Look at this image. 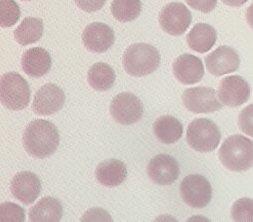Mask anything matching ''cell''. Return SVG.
<instances>
[{
	"mask_svg": "<svg viewBox=\"0 0 253 222\" xmlns=\"http://www.w3.org/2000/svg\"><path fill=\"white\" fill-rule=\"evenodd\" d=\"M59 144L56 126L44 119H36L28 124L23 134V145L28 154L43 159L52 155Z\"/></svg>",
	"mask_w": 253,
	"mask_h": 222,
	"instance_id": "cell-1",
	"label": "cell"
},
{
	"mask_svg": "<svg viewBox=\"0 0 253 222\" xmlns=\"http://www.w3.org/2000/svg\"><path fill=\"white\" fill-rule=\"evenodd\" d=\"M218 157L229 171H247L253 166V141L241 134L230 135L221 144Z\"/></svg>",
	"mask_w": 253,
	"mask_h": 222,
	"instance_id": "cell-2",
	"label": "cell"
},
{
	"mask_svg": "<svg viewBox=\"0 0 253 222\" xmlns=\"http://www.w3.org/2000/svg\"><path fill=\"white\" fill-rule=\"evenodd\" d=\"M125 71L133 77H143L154 72L160 64L159 51L148 43L129 45L123 54Z\"/></svg>",
	"mask_w": 253,
	"mask_h": 222,
	"instance_id": "cell-3",
	"label": "cell"
},
{
	"mask_svg": "<svg viewBox=\"0 0 253 222\" xmlns=\"http://www.w3.org/2000/svg\"><path fill=\"white\" fill-rule=\"evenodd\" d=\"M30 98L28 82L18 72L3 74L0 81V100L3 106L12 111H20L28 107Z\"/></svg>",
	"mask_w": 253,
	"mask_h": 222,
	"instance_id": "cell-4",
	"label": "cell"
},
{
	"mask_svg": "<svg viewBox=\"0 0 253 222\" xmlns=\"http://www.w3.org/2000/svg\"><path fill=\"white\" fill-rule=\"evenodd\" d=\"M220 138L218 126L209 118H196L187 129V142L197 152L213 151L218 146Z\"/></svg>",
	"mask_w": 253,
	"mask_h": 222,
	"instance_id": "cell-5",
	"label": "cell"
},
{
	"mask_svg": "<svg viewBox=\"0 0 253 222\" xmlns=\"http://www.w3.org/2000/svg\"><path fill=\"white\" fill-rule=\"evenodd\" d=\"M180 194L183 200L191 207L203 208L210 203L212 189L210 182L204 176L191 174L181 182Z\"/></svg>",
	"mask_w": 253,
	"mask_h": 222,
	"instance_id": "cell-6",
	"label": "cell"
},
{
	"mask_svg": "<svg viewBox=\"0 0 253 222\" xmlns=\"http://www.w3.org/2000/svg\"><path fill=\"white\" fill-rule=\"evenodd\" d=\"M110 113L120 124H133L142 117L143 105L134 94L123 92L113 98L110 104Z\"/></svg>",
	"mask_w": 253,
	"mask_h": 222,
	"instance_id": "cell-7",
	"label": "cell"
},
{
	"mask_svg": "<svg viewBox=\"0 0 253 222\" xmlns=\"http://www.w3.org/2000/svg\"><path fill=\"white\" fill-rule=\"evenodd\" d=\"M214 89L210 87L189 88L183 93V103L188 111L194 113L213 112L222 108Z\"/></svg>",
	"mask_w": 253,
	"mask_h": 222,
	"instance_id": "cell-8",
	"label": "cell"
},
{
	"mask_svg": "<svg viewBox=\"0 0 253 222\" xmlns=\"http://www.w3.org/2000/svg\"><path fill=\"white\" fill-rule=\"evenodd\" d=\"M192 22V15L188 8L179 2L167 4L159 14L161 29L172 36H180L186 32Z\"/></svg>",
	"mask_w": 253,
	"mask_h": 222,
	"instance_id": "cell-9",
	"label": "cell"
},
{
	"mask_svg": "<svg viewBox=\"0 0 253 222\" xmlns=\"http://www.w3.org/2000/svg\"><path fill=\"white\" fill-rule=\"evenodd\" d=\"M65 94L55 84L47 83L35 94L32 109L38 115H50L58 111L64 105Z\"/></svg>",
	"mask_w": 253,
	"mask_h": 222,
	"instance_id": "cell-10",
	"label": "cell"
},
{
	"mask_svg": "<svg viewBox=\"0 0 253 222\" xmlns=\"http://www.w3.org/2000/svg\"><path fill=\"white\" fill-rule=\"evenodd\" d=\"M149 179L157 185H167L173 184L180 175V167L177 160L166 154L154 156L147 165Z\"/></svg>",
	"mask_w": 253,
	"mask_h": 222,
	"instance_id": "cell-11",
	"label": "cell"
},
{
	"mask_svg": "<svg viewBox=\"0 0 253 222\" xmlns=\"http://www.w3.org/2000/svg\"><path fill=\"white\" fill-rule=\"evenodd\" d=\"M217 96L219 101L228 107H238L249 99V84L240 76L232 75L220 81Z\"/></svg>",
	"mask_w": 253,
	"mask_h": 222,
	"instance_id": "cell-12",
	"label": "cell"
},
{
	"mask_svg": "<svg viewBox=\"0 0 253 222\" xmlns=\"http://www.w3.org/2000/svg\"><path fill=\"white\" fill-rule=\"evenodd\" d=\"M207 70L213 76H222L236 71L240 59L238 53L230 46L221 45L205 58Z\"/></svg>",
	"mask_w": 253,
	"mask_h": 222,
	"instance_id": "cell-13",
	"label": "cell"
},
{
	"mask_svg": "<svg viewBox=\"0 0 253 222\" xmlns=\"http://www.w3.org/2000/svg\"><path fill=\"white\" fill-rule=\"evenodd\" d=\"M115 35L108 25L95 22L88 25L82 33V42L84 46L96 53L107 51L114 44Z\"/></svg>",
	"mask_w": 253,
	"mask_h": 222,
	"instance_id": "cell-14",
	"label": "cell"
},
{
	"mask_svg": "<svg viewBox=\"0 0 253 222\" xmlns=\"http://www.w3.org/2000/svg\"><path fill=\"white\" fill-rule=\"evenodd\" d=\"M11 192L22 203L32 204L41 192L42 185L38 176L30 171L17 173L11 181Z\"/></svg>",
	"mask_w": 253,
	"mask_h": 222,
	"instance_id": "cell-15",
	"label": "cell"
},
{
	"mask_svg": "<svg viewBox=\"0 0 253 222\" xmlns=\"http://www.w3.org/2000/svg\"><path fill=\"white\" fill-rule=\"evenodd\" d=\"M173 73L176 79L185 85H192L201 81L204 76L202 60L190 53H184L173 63Z\"/></svg>",
	"mask_w": 253,
	"mask_h": 222,
	"instance_id": "cell-16",
	"label": "cell"
},
{
	"mask_svg": "<svg viewBox=\"0 0 253 222\" xmlns=\"http://www.w3.org/2000/svg\"><path fill=\"white\" fill-rule=\"evenodd\" d=\"M22 68L24 72L33 78L45 75L51 67L50 54L42 47H32L26 50L22 56Z\"/></svg>",
	"mask_w": 253,
	"mask_h": 222,
	"instance_id": "cell-17",
	"label": "cell"
},
{
	"mask_svg": "<svg viewBox=\"0 0 253 222\" xmlns=\"http://www.w3.org/2000/svg\"><path fill=\"white\" fill-rule=\"evenodd\" d=\"M217 34L215 29L205 23L196 24L186 37L187 43L194 51L205 53L216 42Z\"/></svg>",
	"mask_w": 253,
	"mask_h": 222,
	"instance_id": "cell-18",
	"label": "cell"
},
{
	"mask_svg": "<svg viewBox=\"0 0 253 222\" xmlns=\"http://www.w3.org/2000/svg\"><path fill=\"white\" fill-rule=\"evenodd\" d=\"M126 175L127 171L125 164L117 159L105 160L96 169L97 180L107 187L118 186L125 181Z\"/></svg>",
	"mask_w": 253,
	"mask_h": 222,
	"instance_id": "cell-19",
	"label": "cell"
},
{
	"mask_svg": "<svg viewBox=\"0 0 253 222\" xmlns=\"http://www.w3.org/2000/svg\"><path fill=\"white\" fill-rule=\"evenodd\" d=\"M153 132L158 141L163 144H171L182 137L183 125L176 117L163 115L154 121Z\"/></svg>",
	"mask_w": 253,
	"mask_h": 222,
	"instance_id": "cell-20",
	"label": "cell"
},
{
	"mask_svg": "<svg viewBox=\"0 0 253 222\" xmlns=\"http://www.w3.org/2000/svg\"><path fill=\"white\" fill-rule=\"evenodd\" d=\"M62 217V205L54 197L45 196L29 211L31 221H59Z\"/></svg>",
	"mask_w": 253,
	"mask_h": 222,
	"instance_id": "cell-21",
	"label": "cell"
},
{
	"mask_svg": "<svg viewBox=\"0 0 253 222\" xmlns=\"http://www.w3.org/2000/svg\"><path fill=\"white\" fill-rule=\"evenodd\" d=\"M43 23L39 18L27 17L14 31L16 41L21 45L37 42L42 36Z\"/></svg>",
	"mask_w": 253,
	"mask_h": 222,
	"instance_id": "cell-22",
	"label": "cell"
},
{
	"mask_svg": "<svg viewBox=\"0 0 253 222\" xmlns=\"http://www.w3.org/2000/svg\"><path fill=\"white\" fill-rule=\"evenodd\" d=\"M87 78L91 88L102 92L113 87L116 75L114 69L108 63L97 62L90 67Z\"/></svg>",
	"mask_w": 253,
	"mask_h": 222,
	"instance_id": "cell-23",
	"label": "cell"
},
{
	"mask_svg": "<svg viewBox=\"0 0 253 222\" xmlns=\"http://www.w3.org/2000/svg\"><path fill=\"white\" fill-rule=\"evenodd\" d=\"M141 11L140 0H113L111 12L119 22H130L135 20Z\"/></svg>",
	"mask_w": 253,
	"mask_h": 222,
	"instance_id": "cell-24",
	"label": "cell"
},
{
	"mask_svg": "<svg viewBox=\"0 0 253 222\" xmlns=\"http://www.w3.org/2000/svg\"><path fill=\"white\" fill-rule=\"evenodd\" d=\"M21 15L19 5L14 0H0V25L3 28L15 25Z\"/></svg>",
	"mask_w": 253,
	"mask_h": 222,
	"instance_id": "cell-25",
	"label": "cell"
},
{
	"mask_svg": "<svg viewBox=\"0 0 253 222\" xmlns=\"http://www.w3.org/2000/svg\"><path fill=\"white\" fill-rule=\"evenodd\" d=\"M231 218L234 221L253 222V199L241 197L231 206Z\"/></svg>",
	"mask_w": 253,
	"mask_h": 222,
	"instance_id": "cell-26",
	"label": "cell"
},
{
	"mask_svg": "<svg viewBox=\"0 0 253 222\" xmlns=\"http://www.w3.org/2000/svg\"><path fill=\"white\" fill-rule=\"evenodd\" d=\"M25 210L12 202H3L0 205V221H24Z\"/></svg>",
	"mask_w": 253,
	"mask_h": 222,
	"instance_id": "cell-27",
	"label": "cell"
},
{
	"mask_svg": "<svg viewBox=\"0 0 253 222\" xmlns=\"http://www.w3.org/2000/svg\"><path fill=\"white\" fill-rule=\"evenodd\" d=\"M238 126L243 133L253 137V104L246 106L239 112Z\"/></svg>",
	"mask_w": 253,
	"mask_h": 222,
	"instance_id": "cell-28",
	"label": "cell"
},
{
	"mask_svg": "<svg viewBox=\"0 0 253 222\" xmlns=\"http://www.w3.org/2000/svg\"><path fill=\"white\" fill-rule=\"evenodd\" d=\"M187 4L202 13H210L211 12L217 3V0H186Z\"/></svg>",
	"mask_w": 253,
	"mask_h": 222,
	"instance_id": "cell-29",
	"label": "cell"
},
{
	"mask_svg": "<svg viewBox=\"0 0 253 222\" xmlns=\"http://www.w3.org/2000/svg\"><path fill=\"white\" fill-rule=\"evenodd\" d=\"M76 6L88 13L99 11L105 5L106 0H74Z\"/></svg>",
	"mask_w": 253,
	"mask_h": 222,
	"instance_id": "cell-30",
	"label": "cell"
},
{
	"mask_svg": "<svg viewBox=\"0 0 253 222\" xmlns=\"http://www.w3.org/2000/svg\"><path fill=\"white\" fill-rule=\"evenodd\" d=\"M245 19L251 29H253V3L246 9Z\"/></svg>",
	"mask_w": 253,
	"mask_h": 222,
	"instance_id": "cell-31",
	"label": "cell"
},
{
	"mask_svg": "<svg viewBox=\"0 0 253 222\" xmlns=\"http://www.w3.org/2000/svg\"><path fill=\"white\" fill-rule=\"evenodd\" d=\"M225 5L229 7H241L248 0H221Z\"/></svg>",
	"mask_w": 253,
	"mask_h": 222,
	"instance_id": "cell-32",
	"label": "cell"
},
{
	"mask_svg": "<svg viewBox=\"0 0 253 222\" xmlns=\"http://www.w3.org/2000/svg\"><path fill=\"white\" fill-rule=\"evenodd\" d=\"M24 1H30V0H24Z\"/></svg>",
	"mask_w": 253,
	"mask_h": 222,
	"instance_id": "cell-33",
	"label": "cell"
}]
</instances>
